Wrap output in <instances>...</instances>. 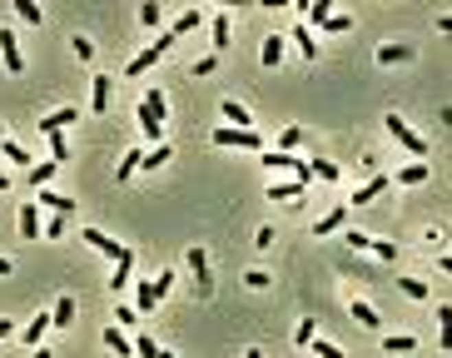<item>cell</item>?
I'll return each instance as SVG.
<instances>
[{"label":"cell","instance_id":"1","mask_svg":"<svg viewBox=\"0 0 452 358\" xmlns=\"http://www.w3.org/2000/svg\"><path fill=\"white\" fill-rule=\"evenodd\" d=\"M164 115H169L164 95H159V90H149V95L139 100V130H144L149 139H159V135H164Z\"/></svg>","mask_w":452,"mask_h":358},{"label":"cell","instance_id":"2","mask_svg":"<svg viewBox=\"0 0 452 358\" xmlns=\"http://www.w3.org/2000/svg\"><path fill=\"white\" fill-rule=\"evenodd\" d=\"M214 144H219V150H253V155H264V135L258 130H234V124H219V130H214Z\"/></svg>","mask_w":452,"mask_h":358},{"label":"cell","instance_id":"3","mask_svg":"<svg viewBox=\"0 0 452 358\" xmlns=\"http://www.w3.org/2000/svg\"><path fill=\"white\" fill-rule=\"evenodd\" d=\"M169 45H174V35H159V40H155L149 50H139V55H135V60L124 65V80H135V75H144L149 65H159V60L169 55Z\"/></svg>","mask_w":452,"mask_h":358},{"label":"cell","instance_id":"4","mask_svg":"<svg viewBox=\"0 0 452 358\" xmlns=\"http://www.w3.org/2000/svg\"><path fill=\"white\" fill-rule=\"evenodd\" d=\"M383 124H387V135H393V139L403 144V150H407V155H418V159H427V139H422V135H413V130H407V124H403L398 115H387Z\"/></svg>","mask_w":452,"mask_h":358},{"label":"cell","instance_id":"5","mask_svg":"<svg viewBox=\"0 0 452 358\" xmlns=\"http://www.w3.org/2000/svg\"><path fill=\"white\" fill-rule=\"evenodd\" d=\"M258 164H269V170H284V175H293L298 184H308L313 175H308V164L304 159H293V155H284V150H264V159Z\"/></svg>","mask_w":452,"mask_h":358},{"label":"cell","instance_id":"6","mask_svg":"<svg viewBox=\"0 0 452 358\" xmlns=\"http://www.w3.org/2000/svg\"><path fill=\"white\" fill-rule=\"evenodd\" d=\"M0 60H5V70H10V75L25 70V55H20V45H15V35H10V30H0Z\"/></svg>","mask_w":452,"mask_h":358},{"label":"cell","instance_id":"7","mask_svg":"<svg viewBox=\"0 0 452 358\" xmlns=\"http://www.w3.org/2000/svg\"><path fill=\"white\" fill-rule=\"evenodd\" d=\"M110 95H115V80H110V75H95V85H90V110L104 115V110H110Z\"/></svg>","mask_w":452,"mask_h":358},{"label":"cell","instance_id":"8","mask_svg":"<svg viewBox=\"0 0 452 358\" xmlns=\"http://www.w3.org/2000/svg\"><path fill=\"white\" fill-rule=\"evenodd\" d=\"M209 35H214V55H224L229 45H234V25H229V15L219 10L214 15V25H209Z\"/></svg>","mask_w":452,"mask_h":358},{"label":"cell","instance_id":"9","mask_svg":"<svg viewBox=\"0 0 452 358\" xmlns=\"http://www.w3.org/2000/svg\"><path fill=\"white\" fill-rule=\"evenodd\" d=\"M80 120V110L75 104H65V110H55V115H45V120H35L40 124V135H55V130H65V124H75Z\"/></svg>","mask_w":452,"mask_h":358},{"label":"cell","instance_id":"10","mask_svg":"<svg viewBox=\"0 0 452 358\" xmlns=\"http://www.w3.org/2000/svg\"><path fill=\"white\" fill-rule=\"evenodd\" d=\"M343 219H348V204H338V209H328L318 224H313V239H323V234H338L343 229Z\"/></svg>","mask_w":452,"mask_h":358},{"label":"cell","instance_id":"11","mask_svg":"<svg viewBox=\"0 0 452 358\" xmlns=\"http://www.w3.org/2000/svg\"><path fill=\"white\" fill-rule=\"evenodd\" d=\"M20 239H40V209H35V199L30 204H20Z\"/></svg>","mask_w":452,"mask_h":358},{"label":"cell","instance_id":"12","mask_svg":"<svg viewBox=\"0 0 452 358\" xmlns=\"http://www.w3.org/2000/svg\"><path fill=\"white\" fill-rule=\"evenodd\" d=\"M70 324H75V299H70V293H60L55 309H50V328H70Z\"/></svg>","mask_w":452,"mask_h":358},{"label":"cell","instance_id":"13","mask_svg":"<svg viewBox=\"0 0 452 358\" xmlns=\"http://www.w3.org/2000/svg\"><path fill=\"white\" fill-rule=\"evenodd\" d=\"M80 239H84V244H95L100 254H110V259H120V254H124V249H120L110 234H100V229H80Z\"/></svg>","mask_w":452,"mask_h":358},{"label":"cell","instance_id":"14","mask_svg":"<svg viewBox=\"0 0 452 358\" xmlns=\"http://www.w3.org/2000/svg\"><path fill=\"white\" fill-rule=\"evenodd\" d=\"M219 115H224V120H234V130H253V115L244 110L239 100H224V104H219Z\"/></svg>","mask_w":452,"mask_h":358},{"label":"cell","instance_id":"15","mask_svg":"<svg viewBox=\"0 0 452 358\" xmlns=\"http://www.w3.org/2000/svg\"><path fill=\"white\" fill-rule=\"evenodd\" d=\"M387 184H393V179H387V175H373V179H368V184H363V189H358V194H353V204H373V199L383 194V189H387Z\"/></svg>","mask_w":452,"mask_h":358},{"label":"cell","instance_id":"16","mask_svg":"<svg viewBox=\"0 0 452 358\" xmlns=\"http://www.w3.org/2000/svg\"><path fill=\"white\" fill-rule=\"evenodd\" d=\"M45 328H50V313H40V319H30L25 328H20V339H25L30 348H40V339H45Z\"/></svg>","mask_w":452,"mask_h":358},{"label":"cell","instance_id":"17","mask_svg":"<svg viewBox=\"0 0 452 358\" xmlns=\"http://www.w3.org/2000/svg\"><path fill=\"white\" fill-rule=\"evenodd\" d=\"M304 189H308V184H298V179H284V184H278V179H273L264 199H298V194H304Z\"/></svg>","mask_w":452,"mask_h":358},{"label":"cell","instance_id":"18","mask_svg":"<svg viewBox=\"0 0 452 358\" xmlns=\"http://www.w3.org/2000/svg\"><path fill=\"white\" fill-rule=\"evenodd\" d=\"M55 170H60V164H55V159H40V164H30V184H35V189H50V179H55Z\"/></svg>","mask_w":452,"mask_h":358},{"label":"cell","instance_id":"19","mask_svg":"<svg viewBox=\"0 0 452 358\" xmlns=\"http://www.w3.org/2000/svg\"><path fill=\"white\" fill-rule=\"evenodd\" d=\"M129 269H135V254H129V249H124V254L115 259V279H110V289H115V293H120V289L129 284Z\"/></svg>","mask_w":452,"mask_h":358},{"label":"cell","instance_id":"20","mask_svg":"<svg viewBox=\"0 0 452 358\" xmlns=\"http://www.w3.org/2000/svg\"><path fill=\"white\" fill-rule=\"evenodd\" d=\"M35 199H40V204H50V209H55V214H70V209H75V199H65V194H55V189H35Z\"/></svg>","mask_w":452,"mask_h":358},{"label":"cell","instance_id":"21","mask_svg":"<svg viewBox=\"0 0 452 358\" xmlns=\"http://www.w3.org/2000/svg\"><path fill=\"white\" fill-rule=\"evenodd\" d=\"M258 60H264V70H273L278 60H284V35H269V40H264V55H258Z\"/></svg>","mask_w":452,"mask_h":358},{"label":"cell","instance_id":"22","mask_svg":"<svg viewBox=\"0 0 452 358\" xmlns=\"http://www.w3.org/2000/svg\"><path fill=\"white\" fill-rule=\"evenodd\" d=\"M155 304H159V299H155V289H149V279H144L139 293H135V313H139V319H149V313H155Z\"/></svg>","mask_w":452,"mask_h":358},{"label":"cell","instance_id":"23","mask_svg":"<svg viewBox=\"0 0 452 358\" xmlns=\"http://www.w3.org/2000/svg\"><path fill=\"white\" fill-rule=\"evenodd\" d=\"M104 348H115L120 358H135V344H129L120 328H104Z\"/></svg>","mask_w":452,"mask_h":358},{"label":"cell","instance_id":"24","mask_svg":"<svg viewBox=\"0 0 452 358\" xmlns=\"http://www.w3.org/2000/svg\"><path fill=\"white\" fill-rule=\"evenodd\" d=\"M353 324H358V328H378L383 319H378V309H373V304H363V299H358V304H353Z\"/></svg>","mask_w":452,"mask_h":358},{"label":"cell","instance_id":"25","mask_svg":"<svg viewBox=\"0 0 452 358\" xmlns=\"http://www.w3.org/2000/svg\"><path fill=\"white\" fill-rule=\"evenodd\" d=\"M289 40H298V50H304V60H318V40H313V30L308 25H298Z\"/></svg>","mask_w":452,"mask_h":358},{"label":"cell","instance_id":"26","mask_svg":"<svg viewBox=\"0 0 452 358\" xmlns=\"http://www.w3.org/2000/svg\"><path fill=\"white\" fill-rule=\"evenodd\" d=\"M383 348H387V353H413V348H418V339H413V333H387Z\"/></svg>","mask_w":452,"mask_h":358},{"label":"cell","instance_id":"27","mask_svg":"<svg viewBox=\"0 0 452 358\" xmlns=\"http://www.w3.org/2000/svg\"><path fill=\"white\" fill-rule=\"evenodd\" d=\"M427 179V164L422 159H413V164H403V170H398V184H422Z\"/></svg>","mask_w":452,"mask_h":358},{"label":"cell","instance_id":"28","mask_svg":"<svg viewBox=\"0 0 452 358\" xmlns=\"http://www.w3.org/2000/svg\"><path fill=\"white\" fill-rule=\"evenodd\" d=\"M199 20H204L199 10H184V15L174 20V30H169V35H174V40H179V35H189V30H199Z\"/></svg>","mask_w":452,"mask_h":358},{"label":"cell","instance_id":"29","mask_svg":"<svg viewBox=\"0 0 452 358\" xmlns=\"http://www.w3.org/2000/svg\"><path fill=\"white\" fill-rule=\"evenodd\" d=\"M308 175H313V179H328V184H333V179L343 175V170H338L333 159H313V164H308Z\"/></svg>","mask_w":452,"mask_h":358},{"label":"cell","instance_id":"30","mask_svg":"<svg viewBox=\"0 0 452 358\" xmlns=\"http://www.w3.org/2000/svg\"><path fill=\"white\" fill-rule=\"evenodd\" d=\"M164 159H169V144L159 139V144H155V150H149V155L139 159V170H159V164H164Z\"/></svg>","mask_w":452,"mask_h":358},{"label":"cell","instance_id":"31","mask_svg":"<svg viewBox=\"0 0 452 358\" xmlns=\"http://www.w3.org/2000/svg\"><path fill=\"white\" fill-rule=\"evenodd\" d=\"M368 249H373V254H378L383 264H393V259H398V244H393V239H373Z\"/></svg>","mask_w":452,"mask_h":358},{"label":"cell","instance_id":"32","mask_svg":"<svg viewBox=\"0 0 452 358\" xmlns=\"http://www.w3.org/2000/svg\"><path fill=\"white\" fill-rule=\"evenodd\" d=\"M139 159H144V150H129V155L120 159V184H124L129 175H135V170H139Z\"/></svg>","mask_w":452,"mask_h":358},{"label":"cell","instance_id":"33","mask_svg":"<svg viewBox=\"0 0 452 358\" xmlns=\"http://www.w3.org/2000/svg\"><path fill=\"white\" fill-rule=\"evenodd\" d=\"M378 60H383V65H393V60H413V50H407V45H383Z\"/></svg>","mask_w":452,"mask_h":358},{"label":"cell","instance_id":"34","mask_svg":"<svg viewBox=\"0 0 452 358\" xmlns=\"http://www.w3.org/2000/svg\"><path fill=\"white\" fill-rule=\"evenodd\" d=\"M50 139V155H55V164L60 159H70V144H65V130H55V135H45Z\"/></svg>","mask_w":452,"mask_h":358},{"label":"cell","instance_id":"35","mask_svg":"<svg viewBox=\"0 0 452 358\" xmlns=\"http://www.w3.org/2000/svg\"><path fill=\"white\" fill-rule=\"evenodd\" d=\"M135 358H159V344L149 339V333H139V339H135Z\"/></svg>","mask_w":452,"mask_h":358},{"label":"cell","instance_id":"36","mask_svg":"<svg viewBox=\"0 0 452 358\" xmlns=\"http://www.w3.org/2000/svg\"><path fill=\"white\" fill-rule=\"evenodd\" d=\"M15 15L30 20V25H40V5H35V0H15Z\"/></svg>","mask_w":452,"mask_h":358},{"label":"cell","instance_id":"37","mask_svg":"<svg viewBox=\"0 0 452 358\" xmlns=\"http://www.w3.org/2000/svg\"><path fill=\"white\" fill-rule=\"evenodd\" d=\"M398 289L407 293V299H427V284L422 279H398Z\"/></svg>","mask_w":452,"mask_h":358},{"label":"cell","instance_id":"38","mask_svg":"<svg viewBox=\"0 0 452 358\" xmlns=\"http://www.w3.org/2000/svg\"><path fill=\"white\" fill-rule=\"evenodd\" d=\"M318 30H333V35H343V30H353V20H348V15H328Z\"/></svg>","mask_w":452,"mask_h":358},{"label":"cell","instance_id":"39","mask_svg":"<svg viewBox=\"0 0 452 358\" xmlns=\"http://www.w3.org/2000/svg\"><path fill=\"white\" fill-rule=\"evenodd\" d=\"M313 358H343V348L328 344V339H313Z\"/></svg>","mask_w":452,"mask_h":358},{"label":"cell","instance_id":"40","mask_svg":"<svg viewBox=\"0 0 452 358\" xmlns=\"http://www.w3.org/2000/svg\"><path fill=\"white\" fill-rule=\"evenodd\" d=\"M169 284H174V273H155V279H149V289H155V299H164V293H169Z\"/></svg>","mask_w":452,"mask_h":358},{"label":"cell","instance_id":"41","mask_svg":"<svg viewBox=\"0 0 452 358\" xmlns=\"http://www.w3.org/2000/svg\"><path fill=\"white\" fill-rule=\"evenodd\" d=\"M293 339H298V344H313V339H318V319H304V324H298V333H293Z\"/></svg>","mask_w":452,"mask_h":358},{"label":"cell","instance_id":"42","mask_svg":"<svg viewBox=\"0 0 452 358\" xmlns=\"http://www.w3.org/2000/svg\"><path fill=\"white\" fill-rule=\"evenodd\" d=\"M328 15H333V10H328V0H313V5H308V20H313V25H323Z\"/></svg>","mask_w":452,"mask_h":358},{"label":"cell","instance_id":"43","mask_svg":"<svg viewBox=\"0 0 452 358\" xmlns=\"http://www.w3.org/2000/svg\"><path fill=\"white\" fill-rule=\"evenodd\" d=\"M189 269H194V273H199V279H204V273H209V259H204V249H189Z\"/></svg>","mask_w":452,"mask_h":358},{"label":"cell","instance_id":"44","mask_svg":"<svg viewBox=\"0 0 452 358\" xmlns=\"http://www.w3.org/2000/svg\"><path fill=\"white\" fill-rule=\"evenodd\" d=\"M298 139H304V130H293V124H289V130L278 135V144H284V155H293V144H298Z\"/></svg>","mask_w":452,"mask_h":358},{"label":"cell","instance_id":"45","mask_svg":"<svg viewBox=\"0 0 452 358\" xmlns=\"http://www.w3.org/2000/svg\"><path fill=\"white\" fill-rule=\"evenodd\" d=\"M219 70V55H204V60H194V75H214Z\"/></svg>","mask_w":452,"mask_h":358},{"label":"cell","instance_id":"46","mask_svg":"<svg viewBox=\"0 0 452 358\" xmlns=\"http://www.w3.org/2000/svg\"><path fill=\"white\" fill-rule=\"evenodd\" d=\"M139 20H144V25H159V5H155V0H144V5H139Z\"/></svg>","mask_w":452,"mask_h":358},{"label":"cell","instance_id":"47","mask_svg":"<svg viewBox=\"0 0 452 358\" xmlns=\"http://www.w3.org/2000/svg\"><path fill=\"white\" fill-rule=\"evenodd\" d=\"M5 159H10V164H25V170H30V155L20 150V144H5Z\"/></svg>","mask_w":452,"mask_h":358},{"label":"cell","instance_id":"48","mask_svg":"<svg viewBox=\"0 0 452 358\" xmlns=\"http://www.w3.org/2000/svg\"><path fill=\"white\" fill-rule=\"evenodd\" d=\"M244 284H249V289H269V273H264V269H253V273H249Z\"/></svg>","mask_w":452,"mask_h":358},{"label":"cell","instance_id":"49","mask_svg":"<svg viewBox=\"0 0 452 358\" xmlns=\"http://www.w3.org/2000/svg\"><path fill=\"white\" fill-rule=\"evenodd\" d=\"M75 55H80V60H90V55H95V45H90L84 35H75Z\"/></svg>","mask_w":452,"mask_h":358},{"label":"cell","instance_id":"50","mask_svg":"<svg viewBox=\"0 0 452 358\" xmlns=\"http://www.w3.org/2000/svg\"><path fill=\"white\" fill-rule=\"evenodd\" d=\"M10 333H15V324H10V319H0V344H5Z\"/></svg>","mask_w":452,"mask_h":358},{"label":"cell","instance_id":"51","mask_svg":"<svg viewBox=\"0 0 452 358\" xmlns=\"http://www.w3.org/2000/svg\"><path fill=\"white\" fill-rule=\"evenodd\" d=\"M30 358H55V353H50L45 344H40V348H30Z\"/></svg>","mask_w":452,"mask_h":358},{"label":"cell","instance_id":"52","mask_svg":"<svg viewBox=\"0 0 452 358\" xmlns=\"http://www.w3.org/2000/svg\"><path fill=\"white\" fill-rule=\"evenodd\" d=\"M5 273H10V259H5V254H0V279H5Z\"/></svg>","mask_w":452,"mask_h":358},{"label":"cell","instance_id":"53","mask_svg":"<svg viewBox=\"0 0 452 358\" xmlns=\"http://www.w3.org/2000/svg\"><path fill=\"white\" fill-rule=\"evenodd\" d=\"M5 189H10V175H0V194H5Z\"/></svg>","mask_w":452,"mask_h":358},{"label":"cell","instance_id":"54","mask_svg":"<svg viewBox=\"0 0 452 358\" xmlns=\"http://www.w3.org/2000/svg\"><path fill=\"white\" fill-rule=\"evenodd\" d=\"M5 144H10V139H5V130H0V155H5Z\"/></svg>","mask_w":452,"mask_h":358},{"label":"cell","instance_id":"55","mask_svg":"<svg viewBox=\"0 0 452 358\" xmlns=\"http://www.w3.org/2000/svg\"><path fill=\"white\" fill-rule=\"evenodd\" d=\"M159 358H179V353H169V348H159Z\"/></svg>","mask_w":452,"mask_h":358},{"label":"cell","instance_id":"56","mask_svg":"<svg viewBox=\"0 0 452 358\" xmlns=\"http://www.w3.org/2000/svg\"><path fill=\"white\" fill-rule=\"evenodd\" d=\"M244 358H264V353H258V348H249V353H244Z\"/></svg>","mask_w":452,"mask_h":358}]
</instances>
